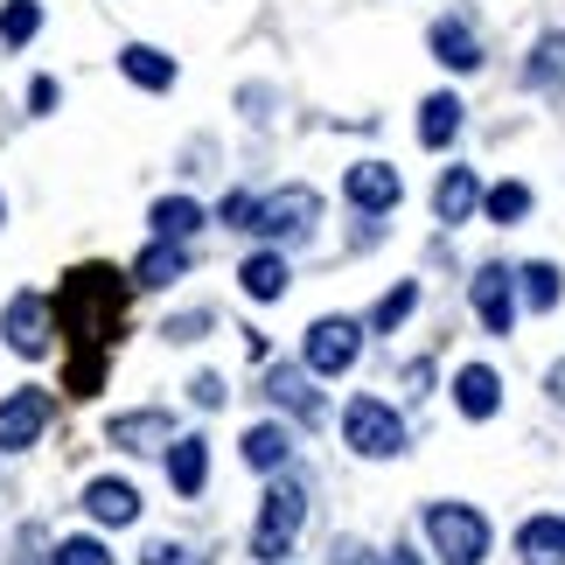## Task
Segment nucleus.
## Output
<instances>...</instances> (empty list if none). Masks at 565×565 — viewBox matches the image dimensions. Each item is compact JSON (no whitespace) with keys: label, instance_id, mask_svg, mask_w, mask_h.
Listing matches in <instances>:
<instances>
[{"label":"nucleus","instance_id":"f257e3e1","mask_svg":"<svg viewBox=\"0 0 565 565\" xmlns=\"http://www.w3.org/2000/svg\"><path fill=\"white\" fill-rule=\"evenodd\" d=\"M119 300H126V279L105 273V266H84L71 273V287H63V315H71V329L84 342V363H71V391L77 398H92L98 377H105V350H113V321H119Z\"/></svg>","mask_w":565,"mask_h":565},{"label":"nucleus","instance_id":"f03ea898","mask_svg":"<svg viewBox=\"0 0 565 565\" xmlns=\"http://www.w3.org/2000/svg\"><path fill=\"white\" fill-rule=\"evenodd\" d=\"M426 537H433V558H447V565H482L489 558V516L468 510V503H433Z\"/></svg>","mask_w":565,"mask_h":565},{"label":"nucleus","instance_id":"7ed1b4c3","mask_svg":"<svg viewBox=\"0 0 565 565\" xmlns=\"http://www.w3.org/2000/svg\"><path fill=\"white\" fill-rule=\"evenodd\" d=\"M300 524H308V489H300V482H273L266 510H258V524H252V558H287L300 545Z\"/></svg>","mask_w":565,"mask_h":565},{"label":"nucleus","instance_id":"20e7f679","mask_svg":"<svg viewBox=\"0 0 565 565\" xmlns=\"http://www.w3.org/2000/svg\"><path fill=\"white\" fill-rule=\"evenodd\" d=\"M342 440H350L363 461H391V454H405V419L377 398H350L342 412Z\"/></svg>","mask_w":565,"mask_h":565},{"label":"nucleus","instance_id":"39448f33","mask_svg":"<svg viewBox=\"0 0 565 565\" xmlns=\"http://www.w3.org/2000/svg\"><path fill=\"white\" fill-rule=\"evenodd\" d=\"M315 224H321V195H315L308 182L258 195V210H252V231H258V237H308Z\"/></svg>","mask_w":565,"mask_h":565},{"label":"nucleus","instance_id":"423d86ee","mask_svg":"<svg viewBox=\"0 0 565 565\" xmlns=\"http://www.w3.org/2000/svg\"><path fill=\"white\" fill-rule=\"evenodd\" d=\"M356 350H363V329L350 315H321L315 329H308V371L315 377H342L356 363Z\"/></svg>","mask_w":565,"mask_h":565},{"label":"nucleus","instance_id":"0eeeda50","mask_svg":"<svg viewBox=\"0 0 565 565\" xmlns=\"http://www.w3.org/2000/svg\"><path fill=\"white\" fill-rule=\"evenodd\" d=\"M42 433H50V391H14V398L0 405V447L21 454V447H35Z\"/></svg>","mask_w":565,"mask_h":565},{"label":"nucleus","instance_id":"6e6552de","mask_svg":"<svg viewBox=\"0 0 565 565\" xmlns=\"http://www.w3.org/2000/svg\"><path fill=\"white\" fill-rule=\"evenodd\" d=\"M0 329H8L14 356H50V300H42V294H14Z\"/></svg>","mask_w":565,"mask_h":565},{"label":"nucleus","instance_id":"1a4fd4ad","mask_svg":"<svg viewBox=\"0 0 565 565\" xmlns=\"http://www.w3.org/2000/svg\"><path fill=\"white\" fill-rule=\"evenodd\" d=\"M105 440H113L119 454H154V447L175 440V419L147 405V412H126V419H113V426H105Z\"/></svg>","mask_w":565,"mask_h":565},{"label":"nucleus","instance_id":"9d476101","mask_svg":"<svg viewBox=\"0 0 565 565\" xmlns=\"http://www.w3.org/2000/svg\"><path fill=\"white\" fill-rule=\"evenodd\" d=\"M342 189H350V203H356V210H371V216H384V210L405 195V182H398V168H391V161H356Z\"/></svg>","mask_w":565,"mask_h":565},{"label":"nucleus","instance_id":"9b49d317","mask_svg":"<svg viewBox=\"0 0 565 565\" xmlns=\"http://www.w3.org/2000/svg\"><path fill=\"white\" fill-rule=\"evenodd\" d=\"M510 287H516V279H510L503 266H482V273H475V315H482L489 335H510V321H516Z\"/></svg>","mask_w":565,"mask_h":565},{"label":"nucleus","instance_id":"f8f14e48","mask_svg":"<svg viewBox=\"0 0 565 565\" xmlns=\"http://www.w3.org/2000/svg\"><path fill=\"white\" fill-rule=\"evenodd\" d=\"M175 279H189V252H182V245H168V237H154V245L134 258V287L161 294V287H175Z\"/></svg>","mask_w":565,"mask_h":565},{"label":"nucleus","instance_id":"ddd939ff","mask_svg":"<svg viewBox=\"0 0 565 565\" xmlns=\"http://www.w3.org/2000/svg\"><path fill=\"white\" fill-rule=\"evenodd\" d=\"M84 510H92L98 524H134V516H140V489L119 482V475H98V482L84 489Z\"/></svg>","mask_w":565,"mask_h":565},{"label":"nucleus","instance_id":"4468645a","mask_svg":"<svg viewBox=\"0 0 565 565\" xmlns=\"http://www.w3.org/2000/svg\"><path fill=\"white\" fill-rule=\"evenodd\" d=\"M433 210H440V224H468V216L482 210V182H475V168H447L440 189H433Z\"/></svg>","mask_w":565,"mask_h":565},{"label":"nucleus","instance_id":"2eb2a0df","mask_svg":"<svg viewBox=\"0 0 565 565\" xmlns=\"http://www.w3.org/2000/svg\"><path fill=\"white\" fill-rule=\"evenodd\" d=\"M454 405H461L468 419H495V405H503V377H495L489 363H468V371L454 377Z\"/></svg>","mask_w":565,"mask_h":565},{"label":"nucleus","instance_id":"dca6fc26","mask_svg":"<svg viewBox=\"0 0 565 565\" xmlns=\"http://www.w3.org/2000/svg\"><path fill=\"white\" fill-rule=\"evenodd\" d=\"M119 71H126V84H140V92H168V84H175V56H161L154 42H126Z\"/></svg>","mask_w":565,"mask_h":565},{"label":"nucleus","instance_id":"f3484780","mask_svg":"<svg viewBox=\"0 0 565 565\" xmlns=\"http://www.w3.org/2000/svg\"><path fill=\"white\" fill-rule=\"evenodd\" d=\"M433 56H440L447 63V71H475V63H482V42H475V29H468V21L461 14H447V21H433Z\"/></svg>","mask_w":565,"mask_h":565},{"label":"nucleus","instance_id":"a211bd4d","mask_svg":"<svg viewBox=\"0 0 565 565\" xmlns=\"http://www.w3.org/2000/svg\"><path fill=\"white\" fill-rule=\"evenodd\" d=\"M516 558L524 565H565V516H531L516 531Z\"/></svg>","mask_w":565,"mask_h":565},{"label":"nucleus","instance_id":"6ab92c4d","mask_svg":"<svg viewBox=\"0 0 565 565\" xmlns=\"http://www.w3.org/2000/svg\"><path fill=\"white\" fill-rule=\"evenodd\" d=\"M266 391H273V405H287V412H300V419H321V391L308 384V377H300L294 371V363H273V371H266Z\"/></svg>","mask_w":565,"mask_h":565},{"label":"nucleus","instance_id":"aec40b11","mask_svg":"<svg viewBox=\"0 0 565 565\" xmlns=\"http://www.w3.org/2000/svg\"><path fill=\"white\" fill-rule=\"evenodd\" d=\"M147 224H154V237H168V245H182V237L203 231V203L195 195H161L154 210H147Z\"/></svg>","mask_w":565,"mask_h":565},{"label":"nucleus","instance_id":"412c9836","mask_svg":"<svg viewBox=\"0 0 565 565\" xmlns=\"http://www.w3.org/2000/svg\"><path fill=\"white\" fill-rule=\"evenodd\" d=\"M168 482H175V495H195L210 482V447L195 440V433L189 440H168Z\"/></svg>","mask_w":565,"mask_h":565},{"label":"nucleus","instance_id":"4be33fe9","mask_svg":"<svg viewBox=\"0 0 565 565\" xmlns=\"http://www.w3.org/2000/svg\"><path fill=\"white\" fill-rule=\"evenodd\" d=\"M454 134H461V98H454V92H433L419 105V140L426 147H447Z\"/></svg>","mask_w":565,"mask_h":565},{"label":"nucleus","instance_id":"5701e85b","mask_svg":"<svg viewBox=\"0 0 565 565\" xmlns=\"http://www.w3.org/2000/svg\"><path fill=\"white\" fill-rule=\"evenodd\" d=\"M287 454H294L287 426H252V433H245V468H258V475H279V468H287Z\"/></svg>","mask_w":565,"mask_h":565},{"label":"nucleus","instance_id":"b1692460","mask_svg":"<svg viewBox=\"0 0 565 565\" xmlns=\"http://www.w3.org/2000/svg\"><path fill=\"white\" fill-rule=\"evenodd\" d=\"M237 279H245L252 300H279V294H287V258H279V252H258V258H245V273H237Z\"/></svg>","mask_w":565,"mask_h":565},{"label":"nucleus","instance_id":"393cba45","mask_svg":"<svg viewBox=\"0 0 565 565\" xmlns=\"http://www.w3.org/2000/svg\"><path fill=\"white\" fill-rule=\"evenodd\" d=\"M35 29H42V0H8V8H0V42H8V50L35 42Z\"/></svg>","mask_w":565,"mask_h":565},{"label":"nucleus","instance_id":"a878e982","mask_svg":"<svg viewBox=\"0 0 565 565\" xmlns=\"http://www.w3.org/2000/svg\"><path fill=\"white\" fill-rule=\"evenodd\" d=\"M482 210H489V224H516V216H531V189L524 182H495L482 195Z\"/></svg>","mask_w":565,"mask_h":565},{"label":"nucleus","instance_id":"bb28decb","mask_svg":"<svg viewBox=\"0 0 565 565\" xmlns=\"http://www.w3.org/2000/svg\"><path fill=\"white\" fill-rule=\"evenodd\" d=\"M558 294H565V287H558V266H545V258H537V266H524V300H531L537 315H552Z\"/></svg>","mask_w":565,"mask_h":565},{"label":"nucleus","instance_id":"cd10ccee","mask_svg":"<svg viewBox=\"0 0 565 565\" xmlns=\"http://www.w3.org/2000/svg\"><path fill=\"white\" fill-rule=\"evenodd\" d=\"M412 308H419V287H412V279H405V287H391V294L377 300V315H371V329H377V335H391V329H398V321H405Z\"/></svg>","mask_w":565,"mask_h":565},{"label":"nucleus","instance_id":"c85d7f7f","mask_svg":"<svg viewBox=\"0 0 565 565\" xmlns=\"http://www.w3.org/2000/svg\"><path fill=\"white\" fill-rule=\"evenodd\" d=\"M558 71H565V35H545L531 50V84H558Z\"/></svg>","mask_w":565,"mask_h":565},{"label":"nucleus","instance_id":"c756f323","mask_svg":"<svg viewBox=\"0 0 565 565\" xmlns=\"http://www.w3.org/2000/svg\"><path fill=\"white\" fill-rule=\"evenodd\" d=\"M56 565H113V552H105L98 537H63V545H56Z\"/></svg>","mask_w":565,"mask_h":565},{"label":"nucleus","instance_id":"7c9ffc66","mask_svg":"<svg viewBox=\"0 0 565 565\" xmlns=\"http://www.w3.org/2000/svg\"><path fill=\"white\" fill-rule=\"evenodd\" d=\"M252 210H258V195H245V189H231L224 203H216V216H224L231 231H252Z\"/></svg>","mask_w":565,"mask_h":565},{"label":"nucleus","instance_id":"2f4dec72","mask_svg":"<svg viewBox=\"0 0 565 565\" xmlns=\"http://www.w3.org/2000/svg\"><path fill=\"white\" fill-rule=\"evenodd\" d=\"M203 329H210V315H182V321H168V335H175V342H195Z\"/></svg>","mask_w":565,"mask_h":565},{"label":"nucleus","instance_id":"473e14b6","mask_svg":"<svg viewBox=\"0 0 565 565\" xmlns=\"http://www.w3.org/2000/svg\"><path fill=\"white\" fill-rule=\"evenodd\" d=\"M29 105H35V113H56V84L35 77V84H29Z\"/></svg>","mask_w":565,"mask_h":565},{"label":"nucleus","instance_id":"72a5a7b5","mask_svg":"<svg viewBox=\"0 0 565 565\" xmlns=\"http://www.w3.org/2000/svg\"><path fill=\"white\" fill-rule=\"evenodd\" d=\"M195 405H210V412L224 405V377H195Z\"/></svg>","mask_w":565,"mask_h":565},{"label":"nucleus","instance_id":"f704fd0d","mask_svg":"<svg viewBox=\"0 0 565 565\" xmlns=\"http://www.w3.org/2000/svg\"><path fill=\"white\" fill-rule=\"evenodd\" d=\"M147 565H195L182 545H154V552H147Z\"/></svg>","mask_w":565,"mask_h":565},{"label":"nucleus","instance_id":"c9c22d12","mask_svg":"<svg viewBox=\"0 0 565 565\" xmlns=\"http://www.w3.org/2000/svg\"><path fill=\"white\" fill-rule=\"evenodd\" d=\"M545 391H552V398L565 405V363H552V377H545Z\"/></svg>","mask_w":565,"mask_h":565},{"label":"nucleus","instance_id":"e433bc0d","mask_svg":"<svg viewBox=\"0 0 565 565\" xmlns=\"http://www.w3.org/2000/svg\"><path fill=\"white\" fill-rule=\"evenodd\" d=\"M377 565H419V558H412V552H391V558H377Z\"/></svg>","mask_w":565,"mask_h":565}]
</instances>
